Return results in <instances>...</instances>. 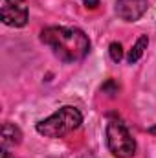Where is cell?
<instances>
[{"instance_id":"6da1fadb","label":"cell","mask_w":156,"mask_h":158,"mask_svg":"<svg viewBox=\"0 0 156 158\" xmlns=\"http://www.w3.org/2000/svg\"><path fill=\"white\" fill-rule=\"evenodd\" d=\"M40 40L64 63L83 61L90 52V40L79 28L50 26L40 31Z\"/></svg>"},{"instance_id":"7a4b0ae2","label":"cell","mask_w":156,"mask_h":158,"mask_svg":"<svg viewBox=\"0 0 156 158\" xmlns=\"http://www.w3.org/2000/svg\"><path fill=\"white\" fill-rule=\"evenodd\" d=\"M83 123V114L81 110L72 107V105H64L59 110H55L51 116L42 119L37 123V132L46 136V138H63L68 132L76 131Z\"/></svg>"},{"instance_id":"3957f363","label":"cell","mask_w":156,"mask_h":158,"mask_svg":"<svg viewBox=\"0 0 156 158\" xmlns=\"http://www.w3.org/2000/svg\"><path fill=\"white\" fill-rule=\"evenodd\" d=\"M107 147L116 158H132L136 155V142L127 125L119 119H110L107 125Z\"/></svg>"},{"instance_id":"277c9868","label":"cell","mask_w":156,"mask_h":158,"mask_svg":"<svg viewBox=\"0 0 156 158\" xmlns=\"http://www.w3.org/2000/svg\"><path fill=\"white\" fill-rule=\"evenodd\" d=\"M2 22L11 28H22L28 22V2L26 0H4Z\"/></svg>"},{"instance_id":"5b68a950","label":"cell","mask_w":156,"mask_h":158,"mask_svg":"<svg viewBox=\"0 0 156 158\" xmlns=\"http://www.w3.org/2000/svg\"><path fill=\"white\" fill-rule=\"evenodd\" d=\"M149 7L147 0H116V15L125 22L140 20Z\"/></svg>"},{"instance_id":"8992f818","label":"cell","mask_w":156,"mask_h":158,"mask_svg":"<svg viewBox=\"0 0 156 158\" xmlns=\"http://www.w3.org/2000/svg\"><path fill=\"white\" fill-rule=\"evenodd\" d=\"M22 142V132L20 129L15 125V123H9L6 121L2 125V147L4 149H9V147H15Z\"/></svg>"},{"instance_id":"52a82bcc","label":"cell","mask_w":156,"mask_h":158,"mask_svg":"<svg viewBox=\"0 0 156 158\" xmlns=\"http://www.w3.org/2000/svg\"><path fill=\"white\" fill-rule=\"evenodd\" d=\"M147 44H149V37H147V35H142L140 39L136 40V44L130 48V52H129V55H127V61H129L130 64L138 63V61L142 59V55L145 53V50H147Z\"/></svg>"},{"instance_id":"ba28073f","label":"cell","mask_w":156,"mask_h":158,"mask_svg":"<svg viewBox=\"0 0 156 158\" xmlns=\"http://www.w3.org/2000/svg\"><path fill=\"white\" fill-rule=\"evenodd\" d=\"M109 53H110V59H112L114 63H119V61L123 59V48H121V44H119V42H110Z\"/></svg>"},{"instance_id":"9c48e42d","label":"cell","mask_w":156,"mask_h":158,"mask_svg":"<svg viewBox=\"0 0 156 158\" xmlns=\"http://www.w3.org/2000/svg\"><path fill=\"white\" fill-rule=\"evenodd\" d=\"M86 7H97L99 6V0H84Z\"/></svg>"},{"instance_id":"30bf717a","label":"cell","mask_w":156,"mask_h":158,"mask_svg":"<svg viewBox=\"0 0 156 158\" xmlns=\"http://www.w3.org/2000/svg\"><path fill=\"white\" fill-rule=\"evenodd\" d=\"M2 158H15V156H11L9 149H4V147H2Z\"/></svg>"},{"instance_id":"8fae6325","label":"cell","mask_w":156,"mask_h":158,"mask_svg":"<svg viewBox=\"0 0 156 158\" xmlns=\"http://www.w3.org/2000/svg\"><path fill=\"white\" fill-rule=\"evenodd\" d=\"M79 158H96V156H94L92 153H84V155H81Z\"/></svg>"},{"instance_id":"7c38bea8","label":"cell","mask_w":156,"mask_h":158,"mask_svg":"<svg viewBox=\"0 0 156 158\" xmlns=\"http://www.w3.org/2000/svg\"><path fill=\"white\" fill-rule=\"evenodd\" d=\"M149 134H154V136H156V125H153V127L149 129Z\"/></svg>"}]
</instances>
